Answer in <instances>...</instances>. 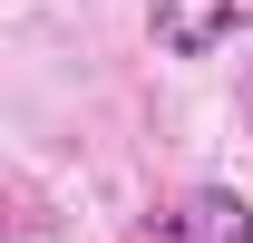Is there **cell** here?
<instances>
[{
    "label": "cell",
    "mask_w": 253,
    "mask_h": 243,
    "mask_svg": "<svg viewBox=\"0 0 253 243\" xmlns=\"http://www.w3.org/2000/svg\"><path fill=\"white\" fill-rule=\"evenodd\" d=\"M126 243H253V204L224 195V185H195V195H166L126 224Z\"/></svg>",
    "instance_id": "cell-1"
},
{
    "label": "cell",
    "mask_w": 253,
    "mask_h": 243,
    "mask_svg": "<svg viewBox=\"0 0 253 243\" xmlns=\"http://www.w3.org/2000/svg\"><path fill=\"white\" fill-rule=\"evenodd\" d=\"M234 30H253V0H146L156 59H214Z\"/></svg>",
    "instance_id": "cell-2"
},
{
    "label": "cell",
    "mask_w": 253,
    "mask_h": 243,
    "mask_svg": "<svg viewBox=\"0 0 253 243\" xmlns=\"http://www.w3.org/2000/svg\"><path fill=\"white\" fill-rule=\"evenodd\" d=\"M10 204H20L10 234H20V243H49V214H39V185H30V175H10Z\"/></svg>",
    "instance_id": "cell-3"
},
{
    "label": "cell",
    "mask_w": 253,
    "mask_h": 243,
    "mask_svg": "<svg viewBox=\"0 0 253 243\" xmlns=\"http://www.w3.org/2000/svg\"><path fill=\"white\" fill-rule=\"evenodd\" d=\"M234 107H244V126H253V59H244V88H234Z\"/></svg>",
    "instance_id": "cell-4"
}]
</instances>
